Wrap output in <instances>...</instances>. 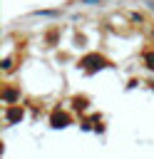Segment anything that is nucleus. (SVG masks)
<instances>
[{"label":"nucleus","mask_w":154,"mask_h":159,"mask_svg":"<svg viewBox=\"0 0 154 159\" xmlns=\"http://www.w3.org/2000/svg\"><path fill=\"white\" fill-rule=\"evenodd\" d=\"M79 2H99V0H79Z\"/></svg>","instance_id":"f257e3e1"}]
</instances>
